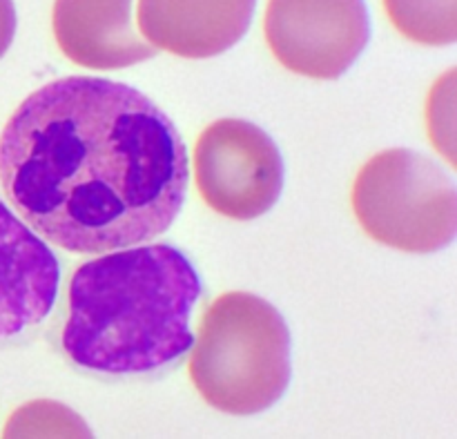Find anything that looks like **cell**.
<instances>
[{
  "instance_id": "cell-10",
  "label": "cell",
  "mask_w": 457,
  "mask_h": 439,
  "mask_svg": "<svg viewBox=\"0 0 457 439\" xmlns=\"http://www.w3.org/2000/svg\"><path fill=\"white\" fill-rule=\"evenodd\" d=\"M384 9L413 43L445 47L457 40V0H384Z\"/></svg>"
},
{
  "instance_id": "cell-3",
  "label": "cell",
  "mask_w": 457,
  "mask_h": 439,
  "mask_svg": "<svg viewBox=\"0 0 457 439\" xmlns=\"http://www.w3.org/2000/svg\"><path fill=\"white\" fill-rule=\"evenodd\" d=\"M192 346V384L221 413H263L288 388L290 330L279 311L257 294L226 293L214 299Z\"/></svg>"
},
{
  "instance_id": "cell-7",
  "label": "cell",
  "mask_w": 457,
  "mask_h": 439,
  "mask_svg": "<svg viewBox=\"0 0 457 439\" xmlns=\"http://www.w3.org/2000/svg\"><path fill=\"white\" fill-rule=\"evenodd\" d=\"M58 286V257L0 196V348L38 333L56 306Z\"/></svg>"
},
{
  "instance_id": "cell-13",
  "label": "cell",
  "mask_w": 457,
  "mask_h": 439,
  "mask_svg": "<svg viewBox=\"0 0 457 439\" xmlns=\"http://www.w3.org/2000/svg\"><path fill=\"white\" fill-rule=\"evenodd\" d=\"M16 34V7L13 0H0V58L7 54Z\"/></svg>"
},
{
  "instance_id": "cell-6",
  "label": "cell",
  "mask_w": 457,
  "mask_h": 439,
  "mask_svg": "<svg viewBox=\"0 0 457 439\" xmlns=\"http://www.w3.org/2000/svg\"><path fill=\"white\" fill-rule=\"evenodd\" d=\"M263 31L286 70L317 80L346 74L370 38L364 0H268Z\"/></svg>"
},
{
  "instance_id": "cell-11",
  "label": "cell",
  "mask_w": 457,
  "mask_h": 439,
  "mask_svg": "<svg viewBox=\"0 0 457 439\" xmlns=\"http://www.w3.org/2000/svg\"><path fill=\"white\" fill-rule=\"evenodd\" d=\"M4 437H92L87 424L71 409L49 400L21 406L4 427Z\"/></svg>"
},
{
  "instance_id": "cell-1",
  "label": "cell",
  "mask_w": 457,
  "mask_h": 439,
  "mask_svg": "<svg viewBox=\"0 0 457 439\" xmlns=\"http://www.w3.org/2000/svg\"><path fill=\"white\" fill-rule=\"evenodd\" d=\"M0 186L49 244L79 254L141 245L181 212L187 150L152 98L98 76L36 89L0 134Z\"/></svg>"
},
{
  "instance_id": "cell-8",
  "label": "cell",
  "mask_w": 457,
  "mask_h": 439,
  "mask_svg": "<svg viewBox=\"0 0 457 439\" xmlns=\"http://www.w3.org/2000/svg\"><path fill=\"white\" fill-rule=\"evenodd\" d=\"M257 0H138V27L147 43L181 58L219 56L235 47Z\"/></svg>"
},
{
  "instance_id": "cell-5",
  "label": "cell",
  "mask_w": 457,
  "mask_h": 439,
  "mask_svg": "<svg viewBox=\"0 0 457 439\" xmlns=\"http://www.w3.org/2000/svg\"><path fill=\"white\" fill-rule=\"evenodd\" d=\"M195 181L217 214L253 221L279 201L284 159L254 123L223 119L208 125L195 145Z\"/></svg>"
},
{
  "instance_id": "cell-12",
  "label": "cell",
  "mask_w": 457,
  "mask_h": 439,
  "mask_svg": "<svg viewBox=\"0 0 457 439\" xmlns=\"http://www.w3.org/2000/svg\"><path fill=\"white\" fill-rule=\"evenodd\" d=\"M453 80L455 70H451L445 79L437 80L428 98V132H431L436 150L455 165L453 161Z\"/></svg>"
},
{
  "instance_id": "cell-2",
  "label": "cell",
  "mask_w": 457,
  "mask_h": 439,
  "mask_svg": "<svg viewBox=\"0 0 457 439\" xmlns=\"http://www.w3.org/2000/svg\"><path fill=\"white\" fill-rule=\"evenodd\" d=\"M199 297V272L174 245H129L92 259L71 275L62 355L105 379L163 373L195 344Z\"/></svg>"
},
{
  "instance_id": "cell-4",
  "label": "cell",
  "mask_w": 457,
  "mask_h": 439,
  "mask_svg": "<svg viewBox=\"0 0 457 439\" xmlns=\"http://www.w3.org/2000/svg\"><path fill=\"white\" fill-rule=\"evenodd\" d=\"M351 201L361 230L388 248L428 254L455 239L453 178L415 150L393 147L366 161Z\"/></svg>"
},
{
  "instance_id": "cell-9",
  "label": "cell",
  "mask_w": 457,
  "mask_h": 439,
  "mask_svg": "<svg viewBox=\"0 0 457 439\" xmlns=\"http://www.w3.org/2000/svg\"><path fill=\"white\" fill-rule=\"evenodd\" d=\"M134 0H56L52 27L61 52L87 70H120L156 56L137 34Z\"/></svg>"
}]
</instances>
